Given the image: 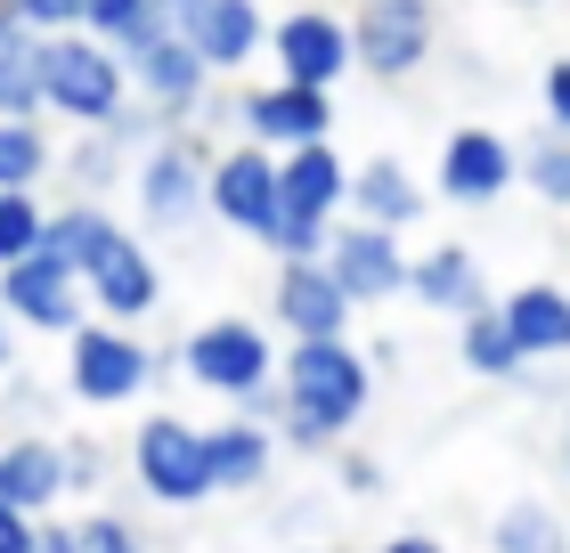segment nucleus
<instances>
[{"label":"nucleus","instance_id":"1","mask_svg":"<svg viewBox=\"0 0 570 553\" xmlns=\"http://www.w3.org/2000/svg\"><path fill=\"white\" fill-rule=\"evenodd\" d=\"M343 213H351V164H343V147L326 139V147L277 155V236H269L277 260H318Z\"/></svg>","mask_w":570,"mask_h":553},{"label":"nucleus","instance_id":"2","mask_svg":"<svg viewBox=\"0 0 570 553\" xmlns=\"http://www.w3.org/2000/svg\"><path fill=\"white\" fill-rule=\"evenodd\" d=\"M277 391H285L294 415H309L318 432L343 440L358 415L375 407V366L358 358V342H285L277 350Z\"/></svg>","mask_w":570,"mask_h":553},{"label":"nucleus","instance_id":"3","mask_svg":"<svg viewBox=\"0 0 570 553\" xmlns=\"http://www.w3.org/2000/svg\"><path fill=\"white\" fill-rule=\"evenodd\" d=\"M122 98H131V73H122L115 49H98L90 33L41 41V122L58 115L73 130H107Z\"/></svg>","mask_w":570,"mask_h":553},{"label":"nucleus","instance_id":"4","mask_svg":"<svg viewBox=\"0 0 570 553\" xmlns=\"http://www.w3.org/2000/svg\"><path fill=\"white\" fill-rule=\"evenodd\" d=\"M213 139L204 130H171L164 147H147L131 164V196H139V220L155 236H188L204 220V171H213Z\"/></svg>","mask_w":570,"mask_h":553},{"label":"nucleus","instance_id":"5","mask_svg":"<svg viewBox=\"0 0 570 553\" xmlns=\"http://www.w3.org/2000/svg\"><path fill=\"white\" fill-rule=\"evenodd\" d=\"M131 481H139V496H155V505H171V513L204 505V496H213V481H204V424H188V415H171V407L139 415Z\"/></svg>","mask_w":570,"mask_h":553},{"label":"nucleus","instance_id":"6","mask_svg":"<svg viewBox=\"0 0 570 553\" xmlns=\"http://www.w3.org/2000/svg\"><path fill=\"white\" fill-rule=\"evenodd\" d=\"M179 375L237 407L245 391L277 383V342L253 326V318H213V326H196L188 342H179Z\"/></svg>","mask_w":570,"mask_h":553},{"label":"nucleus","instance_id":"7","mask_svg":"<svg viewBox=\"0 0 570 553\" xmlns=\"http://www.w3.org/2000/svg\"><path fill=\"white\" fill-rule=\"evenodd\" d=\"M147 383H155V342L147 334H122V326H82L66 342V391L82 407H131L147 399Z\"/></svg>","mask_w":570,"mask_h":553},{"label":"nucleus","instance_id":"8","mask_svg":"<svg viewBox=\"0 0 570 553\" xmlns=\"http://www.w3.org/2000/svg\"><path fill=\"white\" fill-rule=\"evenodd\" d=\"M432 49H440L432 0H367L351 17V73H367V82H407V73H424Z\"/></svg>","mask_w":570,"mask_h":553},{"label":"nucleus","instance_id":"9","mask_svg":"<svg viewBox=\"0 0 570 553\" xmlns=\"http://www.w3.org/2000/svg\"><path fill=\"white\" fill-rule=\"evenodd\" d=\"M204 220H220L245 245H269L277 236V155L262 147H220L213 171H204Z\"/></svg>","mask_w":570,"mask_h":553},{"label":"nucleus","instance_id":"10","mask_svg":"<svg viewBox=\"0 0 570 553\" xmlns=\"http://www.w3.org/2000/svg\"><path fill=\"white\" fill-rule=\"evenodd\" d=\"M237 130L245 147L262 155H302V147H326L334 139V98L326 90H294V82H245L237 90Z\"/></svg>","mask_w":570,"mask_h":553},{"label":"nucleus","instance_id":"11","mask_svg":"<svg viewBox=\"0 0 570 553\" xmlns=\"http://www.w3.org/2000/svg\"><path fill=\"white\" fill-rule=\"evenodd\" d=\"M269 58H277V82L334 98V82L351 73V17L343 9H285V17H269Z\"/></svg>","mask_w":570,"mask_h":553},{"label":"nucleus","instance_id":"12","mask_svg":"<svg viewBox=\"0 0 570 553\" xmlns=\"http://www.w3.org/2000/svg\"><path fill=\"white\" fill-rule=\"evenodd\" d=\"M318 269L343 285L351 309H383V302L407 294V245H400V236H383V228H367V220H334Z\"/></svg>","mask_w":570,"mask_h":553},{"label":"nucleus","instance_id":"13","mask_svg":"<svg viewBox=\"0 0 570 553\" xmlns=\"http://www.w3.org/2000/svg\"><path fill=\"white\" fill-rule=\"evenodd\" d=\"M0 318H9L17 334H82L90 326V294H82V277L58 269L49 253L33 260H17V269H0Z\"/></svg>","mask_w":570,"mask_h":553},{"label":"nucleus","instance_id":"14","mask_svg":"<svg viewBox=\"0 0 570 553\" xmlns=\"http://www.w3.org/2000/svg\"><path fill=\"white\" fill-rule=\"evenodd\" d=\"M171 33L196 49L204 73H245L269 49V17L253 0H171Z\"/></svg>","mask_w":570,"mask_h":553},{"label":"nucleus","instance_id":"15","mask_svg":"<svg viewBox=\"0 0 570 553\" xmlns=\"http://www.w3.org/2000/svg\"><path fill=\"white\" fill-rule=\"evenodd\" d=\"M505 188H522V171H513V139L489 122H464L440 139V196L464 204V213H481V204H505Z\"/></svg>","mask_w":570,"mask_h":553},{"label":"nucleus","instance_id":"16","mask_svg":"<svg viewBox=\"0 0 570 553\" xmlns=\"http://www.w3.org/2000/svg\"><path fill=\"white\" fill-rule=\"evenodd\" d=\"M122 73H131V98H139V107H155V115H164L171 130H196L204 98H213V73L196 66V49L179 41V33L147 41L139 58H122Z\"/></svg>","mask_w":570,"mask_h":553},{"label":"nucleus","instance_id":"17","mask_svg":"<svg viewBox=\"0 0 570 553\" xmlns=\"http://www.w3.org/2000/svg\"><path fill=\"white\" fill-rule=\"evenodd\" d=\"M82 294H90V318H98V326H122V334H131L139 318H155V302H164V269H155V253L122 228L115 245L98 253V269L82 277Z\"/></svg>","mask_w":570,"mask_h":553},{"label":"nucleus","instance_id":"18","mask_svg":"<svg viewBox=\"0 0 570 553\" xmlns=\"http://www.w3.org/2000/svg\"><path fill=\"white\" fill-rule=\"evenodd\" d=\"M269 318L294 334V342H351V318H358V309L343 302V285H334L318 260H277V277H269Z\"/></svg>","mask_w":570,"mask_h":553},{"label":"nucleus","instance_id":"19","mask_svg":"<svg viewBox=\"0 0 570 553\" xmlns=\"http://www.w3.org/2000/svg\"><path fill=\"white\" fill-rule=\"evenodd\" d=\"M424 213H432V188L400 164V155H367V164H351V213L343 220H367L383 236H407Z\"/></svg>","mask_w":570,"mask_h":553},{"label":"nucleus","instance_id":"20","mask_svg":"<svg viewBox=\"0 0 570 553\" xmlns=\"http://www.w3.org/2000/svg\"><path fill=\"white\" fill-rule=\"evenodd\" d=\"M489 309H498L505 342L522 350V366H538V358H570V285L530 277V285H513V294L489 302Z\"/></svg>","mask_w":570,"mask_h":553},{"label":"nucleus","instance_id":"21","mask_svg":"<svg viewBox=\"0 0 570 553\" xmlns=\"http://www.w3.org/2000/svg\"><path fill=\"white\" fill-rule=\"evenodd\" d=\"M407 294H416L432 318H481L489 309V277H481V260L464 253V245H432V253H416L407 260Z\"/></svg>","mask_w":570,"mask_h":553},{"label":"nucleus","instance_id":"22","mask_svg":"<svg viewBox=\"0 0 570 553\" xmlns=\"http://www.w3.org/2000/svg\"><path fill=\"white\" fill-rule=\"evenodd\" d=\"M0 505L24 513V521H49L66 505V464H58V440H49V432L0 440Z\"/></svg>","mask_w":570,"mask_h":553},{"label":"nucleus","instance_id":"23","mask_svg":"<svg viewBox=\"0 0 570 553\" xmlns=\"http://www.w3.org/2000/svg\"><path fill=\"white\" fill-rule=\"evenodd\" d=\"M269 472H277V440L269 432H253V424H204V481H213V496H253V488H269Z\"/></svg>","mask_w":570,"mask_h":553},{"label":"nucleus","instance_id":"24","mask_svg":"<svg viewBox=\"0 0 570 553\" xmlns=\"http://www.w3.org/2000/svg\"><path fill=\"white\" fill-rule=\"evenodd\" d=\"M122 236V220L107 213V204H49V228H41V253L58 260V269H73V277H90L98 269V253H107Z\"/></svg>","mask_w":570,"mask_h":553},{"label":"nucleus","instance_id":"25","mask_svg":"<svg viewBox=\"0 0 570 553\" xmlns=\"http://www.w3.org/2000/svg\"><path fill=\"white\" fill-rule=\"evenodd\" d=\"M82 33L115 58H139L147 41L171 33V0H82Z\"/></svg>","mask_w":570,"mask_h":553},{"label":"nucleus","instance_id":"26","mask_svg":"<svg viewBox=\"0 0 570 553\" xmlns=\"http://www.w3.org/2000/svg\"><path fill=\"white\" fill-rule=\"evenodd\" d=\"M489 553H570V521L547 496H513V505L489 521Z\"/></svg>","mask_w":570,"mask_h":553},{"label":"nucleus","instance_id":"27","mask_svg":"<svg viewBox=\"0 0 570 553\" xmlns=\"http://www.w3.org/2000/svg\"><path fill=\"white\" fill-rule=\"evenodd\" d=\"M49 171H58L49 122H0V196H41Z\"/></svg>","mask_w":570,"mask_h":553},{"label":"nucleus","instance_id":"28","mask_svg":"<svg viewBox=\"0 0 570 553\" xmlns=\"http://www.w3.org/2000/svg\"><path fill=\"white\" fill-rule=\"evenodd\" d=\"M513 171H522V188L538 204L570 213V139H562V130H530V139L513 147Z\"/></svg>","mask_w":570,"mask_h":553},{"label":"nucleus","instance_id":"29","mask_svg":"<svg viewBox=\"0 0 570 553\" xmlns=\"http://www.w3.org/2000/svg\"><path fill=\"white\" fill-rule=\"evenodd\" d=\"M0 122H41V41H0Z\"/></svg>","mask_w":570,"mask_h":553},{"label":"nucleus","instance_id":"30","mask_svg":"<svg viewBox=\"0 0 570 553\" xmlns=\"http://www.w3.org/2000/svg\"><path fill=\"white\" fill-rule=\"evenodd\" d=\"M58 171H66L73 204H107V188L122 179V155L98 139V130H82V139H66V147H58Z\"/></svg>","mask_w":570,"mask_h":553},{"label":"nucleus","instance_id":"31","mask_svg":"<svg viewBox=\"0 0 570 553\" xmlns=\"http://www.w3.org/2000/svg\"><path fill=\"white\" fill-rule=\"evenodd\" d=\"M456 358L473 366L481 383H522V350H513V342H505L498 309H481V318H464V334H456Z\"/></svg>","mask_w":570,"mask_h":553},{"label":"nucleus","instance_id":"32","mask_svg":"<svg viewBox=\"0 0 570 553\" xmlns=\"http://www.w3.org/2000/svg\"><path fill=\"white\" fill-rule=\"evenodd\" d=\"M41 228H49V204L41 196H0V269L41 253Z\"/></svg>","mask_w":570,"mask_h":553},{"label":"nucleus","instance_id":"33","mask_svg":"<svg viewBox=\"0 0 570 553\" xmlns=\"http://www.w3.org/2000/svg\"><path fill=\"white\" fill-rule=\"evenodd\" d=\"M98 139H107V147L122 155V164H139L147 147H164V139H171V122L155 115V107H139V98H122V107H115V122L98 130Z\"/></svg>","mask_w":570,"mask_h":553},{"label":"nucleus","instance_id":"34","mask_svg":"<svg viewBox=\"0 0 570 553\" xmlns=\"http://www.w3.org/2000/svg\"><path fill=\"white\" fill-rule=\"evenodd\" d=\"M73 553H147V530L122 513H82L73 521Z\"/></svg>","mask_w":570,"mask_h":553},{"label":"nucleus","instance_id":"35","mask_svg":"<svg viewBox=\"0 0 570 553\" xmlns=\"http://www.w3.org/2000/svg\"><path fill=\"white\" fill-rule=\"evenodd\" d=\"M58 464H66V496H98L107 488V447L98 440H82V432L58 440Z\"/></svg>","mask_w":570,"mask_h":553},{"label":"nucleus","instance_id":"36","mask_svg":"<svg viewBox=\"0 0 570 553\" xmlns=\"http://www.w3.org/2000/svg\"><path fill=\"white\" fill-rule=\"evenodd\" d=\"M41 399H49V391L24 375V366H17V375H0V415L17 424V440H33V432H41Z\"/></svg>","mask_w":570,"mask_h":553},{"label":"nucleus","instance_id":"37","mask_svg":"<svg viewBox=\"0 0 570 553\" xmlns=\"http://www.w3.org/2000/svg\"><path fill=\"white\" fill-rule=\"evenodd\" d=\"M334 481H343L351 496H383V481H392V472H383L367 447H334Z\"/></svg>","mask_w":570,"mask_h":553},{"label":"nucleus","instance_id":"38","mask_svg":"<svg viewBox=\"0 0 570 553\" xmlns=\"http://www.w3.org/2000/svg\"><path fill=\"white\" fill-rule=\"evenodd\" d=\"M269 440L285 447V456H334V447H343L334 432H318V424H309V415H294V407H285V424H277Z\"/></svg>","mask_w":570,"mask_h":553},{"label":"nucleus","instance_id":"39","mask_svg":"<svg viewBox=\"0 0 570 553\" xmlns=\"http://www.w3.org/2000/svg\"><path fill=\"white\" fill-rule=\"evenodd\" d=\"M538 107H547V130H562V139H570V58L547 66V82H538Z\"/></svg>","mask_w":570,"mask_h":553},{"label":"nucleus","instance_id":"40","mask_svg":"<svg viewBox=\"0 0 570 553\" xmlns=\"http://www.w3.org/2000/svg\"><path fill=\"white\" fill-rule=\"evenodd\" d=\"M33 530H41V521H24V513L0 505V553H33Z\"/></svg>","mask_w":570,"mask_h":553},{"label":"nucleus","instance_id":"41","mask_svg":"<svg viewBox=\"0 0 570 553\" xmlns=\"http://www.w3.org/2000/svg\"><path fill=\"white\" fill-rule=\"evenodd\" d=\"M33 553H73V521H66V513H49L41 530H33Z\"/></svg>","mask_w":570,"mask_h":553},{"label":"nucleus","instance_id":"42","mask_svg":"<svg viewBox=\"0 0 570 553\" xmlns=\"http://www.w3.org/2000/svg\"><path fill=\"white\" fill-rule=\"evenodd\" d=\"M375 553H449V545H440L432 530H392V537H383Z\"/></svg>","mask_w":570,"mask_h":553},{"label":"nucleus","instance_id":"43","mask_svg":"<svg viewBox=\"0 0 570 553\" xmlns=\"http://www.w3.org/2000/svg\"><path fill=\"white\" fill-rule=\"evenodd\" d=\"M0 375H17V326L0 318Z\"/></svg>","mask_w":570,"mask_h":553},{"label":"nucleus","instance_id":"44","mask_svg":"<svg viewBox=\"0 0 570 553\" xmlns=\"http://www.w3.org/2000/svg\"><path fill=\"white\" fill-rule=\"evenodd\" d=\"M24 33V24H17V9H9V0H0V41H17Z\"/></svg>","mask_w":570,"mask_h":553},{"label":"nucleus","instance_id":"45","mask_svg":"<svg viewBox=\"0 0 570 553\" xmlns=\"http://www.w3.org/2000/svg\"><path fill=\"white\" fill-rule=\"evenodd\" d=\"M554 472H562V481H570V424H562V447H554Z\"/></svg>","mask_w":570,"mask_h":553},{"label":"nucleus","instance_id":"46","mask_svg":"<svg viewBox=\"0 0 570 553\" xmlns=\"http://www.w3.org/2000/svg\"><path fill=\"white\" fill-rule=\"evenodd\" d=\"M294 553H334V545H294Z\"/></svg>","mask_w":570,"mask_h":553}]
</instances>
